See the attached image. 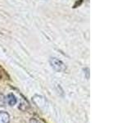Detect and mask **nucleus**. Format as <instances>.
<instances>
[{
  "label": "nucleus",
  "instance_id": "nucleus-3",
  "mask_svg": "<svg viewBox=\"0 0 131 123\" xmlns=\"http://www.w3.org/2000/svg\"><path fill=\"white\" fill-rule=\"evenodd\" d=\"M16 102H17V100H16V98L13 94H9L7 96V102L10 106H14L16 104Z\"/></svg>",
  "mask_w": 131,
  "mask_h": 123
},
{
  "label": "nucleus",
  "instance_id": "nucleus-4",
  "mask_svg": "<svg viewBox=\"0 0 131 123\" xmlns=\"http://www.w3.org/2000/svg\"><path fill=\"white\" fill-rule=\"evenodd\" d=\"M30 123H41V122L39 121H38V120H36V119H31V121H30Z\"/></svg>",
  "mask_w": 131,
  "mask_h": 123
},
{
  "label": "nucleus",
  "instance_id": "nucleus-1",
  "mask_svg": "<svg viewBox=\"0 0 131 123\" xmlns=\"http://www.w3.org/2000/svg\"><path fill=\"white\" fill-rule=\"evenodd\" d=\"M50 64L52 66V67L55 70L57 71H64L66 69H67V67L66 65L61 61V60H59L57 57H51L50 59Z\"/></svg>",
  "mask_w": 131,
  "mask_h": 123
},
{
  "label": "nucleus",
  "instance_id": "nucleus-2",
  "mask_svg": "<svg viewBox=\"0 0 131 123\" xmlns=\"http://www.w3.org/2000/svg\"><path fill=\"white\" fill-rule=\"evenodd\" d=\"M10 117L9 114L6 112H0V123H9Z\"/></svg>",
  "mask_w": 131,
  "mask_h": 123
}]
</instances>
